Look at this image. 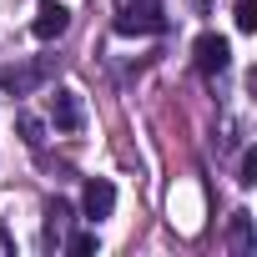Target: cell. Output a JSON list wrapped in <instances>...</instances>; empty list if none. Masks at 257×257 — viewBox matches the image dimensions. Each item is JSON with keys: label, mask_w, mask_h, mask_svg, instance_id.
Instances as JSON below:
<instances>
[{"label": "cell", "mask_w": 257, "mask_h": 257, "mask_svg": "<svg viewBox=\"0 0 257 257\" xmlns=\"http://www.w3.org/2000/svg\"><path fill=\"white\" fill-rule=\"evenodd\" d=\"M21 142H26V147H41V142H46V126H41L36 116H21Z\"/></svg>", "instance_id": "obj_10"}, {"label": "cell", "mask_w": 257, "mask_h": 257, "mask_svg": "<svg viewBox=\"0 0 257 257\" xmlns=\"http://www.w3.org/2000/svg\"><path fill=\"white\" fill-rule=\"evenodd\" d=\"M192 56H197V71L202 76H217V71H227V61H232V46H227V36H197V46H192Z\"/></svg>", "instance_id": "obj_2"}, {"label": "cell", "mask_w": 257, "mask_h": 257, "mask_svg": "<svg viewBox=\"0 0 257 257\" xmlns=\"http://www.w3.org/2000/svg\"><path fill=\"white\" fill-rule=\"evenodd\" d=\"M81 212H86L91 222H106V217L116 212V187H111V182H86V192H81Z\"/></svg>", "instance_id": "obj_4"}, {"label": "cell", "mask_w": 257, "mask_h": 257, "mask_svg": "<svg viewBox=\"0 0 257 257\" xmlns=\"http://www.w3.org/2000/svg\"><path fill=\"white\" fill-rule=\"evenodd\" d=\"M71 217H76V212H71V202H61V197H56V202L46 207V242H56V247H61V242H66V232H71Z\"/></svg>", "instance_id": "obj_6"}, {"label": "cell", "mask_w": 257, "mask_h": 257, "mask_svg": "<svg viewBox=\"0 0 257 257\" xmlns=\"http://www.w3.org/2000/svg\"><path fill=\"white\" fill-rule=\"evenodd\" d=\"M232 242H237V252H252V217L247 212L232 217Z\"/></svg>", "instance_id": "obj_8"}, {"label": "cell", "mask_w": 257, "mask_h": 257, "mask_svg": "<svg viewBox=\"0 0 257 257\" xmlns=\"http://www.w3.org/2000/svg\"><path fill=\"white\" fill-rule=\"evenodd\" d=\"M66 252H76V257H86V252H96V232H66V242H61Z\"/></svg>", "instance_id": "obj_9"}, {"label": "cell", "mask_w": 257, "mask_h": 257, "mask_svg": "<svg viewBox=\"0 0 257 257\" xmlns=\"http://www.w3.org/2000/svg\"><path fill=\"white\" fill-rule=\"evenodd\" d=\"M167 31L162 0H116V36H157Z\"/></svg>", "instance_id": "obj_1"}, {"label": "cell", "mask_w": 257, "mask_h": 257, "mask_svg": "<svg viewBox=\"0 0 257 257\" xmlns=\"http://www.w3.org/2000/svg\"><path fill=\"white\" fill-rule=\"evenodd\" d=\"M66 26H71V11L61 6V0H41V11L31 21V36L36 41H56V36H66Z\"/></svg>", "instance_id": "obj_3"}, {"label": "cell", "mask_w": 257, "mask_h": 257, "mask_svg": "<svg viewBox=\"0 0 257 257\" xmlns=\"http://www.w3.org/2000/svg\"><path fill=\"white\" fill-rule=\"evenodd\" d=\"M51 121L61 126V132H81V121H86L81 116V96L76 91H56L51 96Z\"/></svg>", "instance_id": "obj_5"}, {"label": "cell", "mask_w": 257, "mask_h": 257, "mask_svg": "<svg viewBox=\"0 0 257 257\" xmlns=\"http://www.w3.org/2000/svg\"><path fill=\"white\" fill-rule=\"evenodd\" d=\"M237 31H257V0H242V6H237Z\"/></svg>", "instance_id": "obj_11"}, {"label": "cell", "mask_w": 257, "mask_h": 257, "mask_svg": "<svg viewBox=\"0 0 257 257\" xmlns=\"http://www.w3.org/2000/svg\"><path fill=\"white\" fill-rule=\"evenodd\" d=\"M0 86L16 91V96H26V91L36 86V71H0Z\"/></svg>", "instance_id": "obj_7"}, {"label": "cell", "mask_w": 257, "mask_h": 257, "mask_svg": "<svg viewBox=\"0 0 257 257\" xmlns=\"http://www.w3.org/2000/svg\"><path fill=\"white\" fill-rule=\"evenodd\" d=\"M237 182H242V187H252V182H257V152H247V157H242V177H237Z\"/></svg>", "instance_id": "obj_12"}]
</instances>
